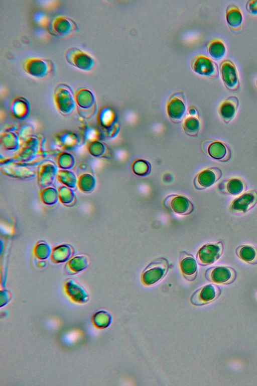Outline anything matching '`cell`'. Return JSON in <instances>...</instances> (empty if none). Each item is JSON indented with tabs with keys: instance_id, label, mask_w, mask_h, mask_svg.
Returning <instances> with one entry per match:
<instances>
[{
	"instance_id": "1",
	"label": "cell",
	"mask_w": 257,
	"mask_h": 386,
	"mask_svg": "<svg viewBox=\"0 0 257 386\" xmlns=\"http://www.w3.org/2000/svg\"><path fill=\"white\" fill-rule=\"evenodd\" d=\"M169 267V262L165 257L155 259L144 269L141 275L142 283L149 286L160 281L167 274Z\"/></svg>"
},
{
	"instance_id": "2",
	"label": "cell",
	"mask_w": 257,
	"mask_h": 386,
	"mask_svg": "<svg viewBox=\"0 0 257 386\" xmlns=\"http://www.w3.org/2000/svg\"><path fill=\"white\" fill-rule=\"evenodd\" d=\"M201 148L204 153L218 161L227 162L231 157L232 152L229 146L219 140L204 139L201 142Z\"/></svg>"
},
{
	"instance_id": "3",
	"label": "cell",
	"mask_w": 257,
	"mask_h": 386,
	"mask_svg": "<svg viewBox=\"0 0 257 386\" xmlns=\"http://www.w3.org/2000/svg\"><path fill=\"white\" fill-rule=\"evenodd\" d=\"M163 204L171 212L182 216L191 214L194 209L192 203L187 197L181 195L168 196L163 200Z\"/></svg>"
},
{
	"instance_id": "4",
	"label": "cell",
	"mask_w": 257,
	"mask_h": 386,
	"mask_svg": "<svg viewBox=\"0 0 257 386\" xmlns=\"http://www.w3.org/2000/svg\"><path fill=\"white\" fill-rule=\"evenodd\" d=\"M223 250V244L221 241L204 244L196 253V261L201 266L210 265L221 257Z\"/></svg>"
},
{
	"instance_id": "5",
	"label": "cell",
	"mask_w": 257,
	"mask_h": 386,
	"mask_svg": "<svg viewBox=\"0 0 257 386\" xmlns=\"http://www.w3.org/2000/svg\"><path fill=\"white\" fill-rule=\"evenodd\" d=\"M221 170L217 167L204 169L199 172L195 177L194 185L198 190L208 188L220 179L222 176Z\"/></svg>"
},
{
	"instance_id": "6",
	"label": "cell",
	"mask_w": 257,
	"mask_h": 386,
	"mask_svg": "<svg viewBox=\"0 0 257 386\" xmlns=\"http://www.w3.org/2000/svg\"><path fill=\"white\" fill-rule=\"evenodd\" d=\"M257 203V192L254 190L245 192L231 203L230 211L235 214H243L253 208Z\"/></svg>"
},
{
	"instance_id": "7",
	"label": "cell",
	"mask_w": 257,
	"mask_h": 386,
	"mask_svg": "<svg viewBox=\"0 0 257 386\" xmlns=\"http://www.w3.org/2000/svg\"><path fill=\"white\" fill-rule=\"evenodd\" d=\"M235 275L233 269L224 266L211 267L205 272V276L208 280L217 284L228 283L233 280Z\"/></svg>"
},
{
	"instance_id": "8",
	"label": "cell",
	"mask_w": 257,
	"mask_h": 386,
	"mask_svg": "<svg viewBox=\"0 0 257 386\" xmlns=\"http://www.w3.org/2000/svg\"><path fill=\"white\" fill-rule=\"evenodd\" d=\"M220 293L219 288L212 284L205 285L195 291L190 301L195 306H202L214 300Z\"/></svg>"
},
{
	"instance_id": "9",
	"label": "cell",
	"mask_w": 257,
	"mask_h": 386,
	"mask_svg": "<svg viewBox=\"0 0 257 386\" xmlns=\"http://www.w3.org/2000/svg\"><path fill=\"white\" fill-rule=\"evenodd\" d=\"M65 57L71 65L83 70H89L94 65L93 59L78 48L69 49L65 53Z\"/></svg>"
},
{
	"instance_id": "10",
	"label": "cell",
	"mask_w": 257,
	"mask_h": 386,
	"mask_svg": "<svg viewBox=\"0 0 257 386\" xmlns=\"http://www.w3.org/2000/svg\"><path fill=\"white\" fill-rule=\"evenodd\" d=\"M220 71L226 86L229 89L236 90L239 87V79L237 71L234 64L228 60H224L221 63Z\"/></svg>"
},
{
	"instance_id": "11",
	"label": "cell",
	"mask_w": 257,
	"mask_h": 386,
	"mask_svg": "<svg viewBox=\"0 0 257 386\" xmlns=\"http://www.w3.org/2000/svg\"><path fill=\"white\" fill-rule=\"evenodd\" d=\"M179 266L184 278L193 281L197 275V264L194 256L186 251H182L179 256Z\"/></svg>"
},
{
	"instance_id": "12",
	"label": "cell",
	"mask_w": 257,
	"mask_h": 386,
	"mask_svg": "<svg viewBox=\"0 0 257 386\" xmlns=\"http://www.w3.org/2000/svg\"><path fill=\"white\" fill-rule=\"evenodd\" d=\"M193 70L197 73L209 77L216 76L218 73L216 64L209 58L198 56L192 63Z\"/></svg>"
},
{
	"instance_id": "13",
	"label": "cell",
	"mask_w": 257,
	"mask_h": 386,
	"mask_svg": "<svg viewBox=\"0 0 257 386\" xmlns=\"http://www.w3.org/2000/svg\"><path fill=\"white\" fill-rule=\"evenodd\" d=\"M55 99L59 109L64 113H69L75 107L70 89L65 85H60L55 92Z\"/></svg>"
},
{
	"instance_id": "14",
	"label": "cell",
	"mask_w": 257,
	"mask_h": 386,
	"mask_svg": "<svg viewBox=\"0 0 257 386\" xmlns=\"http://www.w3.org/2000/svg\"><path fill=\"white\" fill-rule=\"evenodd\" d=\"M64 286L66 294L74 302L84 303L88 300V294L80 284L73 279H68Z\"/></svg>"
},
{
	"instance_id": "15",
	"label": "cell",
	"mask_w": 257,
	"mask_h": 386,
	"mask_svg": "<svg viewBox=\"0 0 257 386\" xmlns=\"http://www.w3.org/2000/svg\"><path fill=\"white\" fill-rule=\"evenodd\" d=\"M238 106L239 101L235 96H230L220 104L219 113L226 124H228L234 118Z\"/></svg>"
},
{
	"instance_id": "16",
	"label": "cell",
	"mask_w": 257,
	"mask_h": 386,
	"mask_svg": "<svg viewBox=\"0 0 257 386\" xmlns=\"http://www.w3.org/2000/svg\"><path fill=\"white\" fill-rule=\"evenodd\" d=\"M219 190L224 194L237 195L241 193L245 188L243 180L237 177L224 180L218 186Z\"/></svg>"
},
{
	"instance_id": "17",
	"label": "cell",
	"mask_w": 257,
	"mask_h": 386,
	"mask_svg": "<svg viewBox=\"0 0 257 386\" xmlns=\"http://www.w3.org/2000/svg\"><path fill=\"white\" fill-rule=\"evenodd\" d=\"M186 109L184 101L177 95L172 96L168 102L167 113L173 121L181 120L186 112Z\"/></svg>"
},
{
	"instance_id": "18",
	"label": "cell",
	"mask_w": 257,
	"mask_h": 386,
	"mask_svg": "<svg viewBox=\"0 0 257 386\" xmlns=\"http://www.w3.org/2000/svg\"><path fill=\"white\" fill-rule=\"evenodd\" d=\"M25 68L29 74L37 77L45 76L50 69L47 62L38 59H32L27 61L25 64Z\"/></svg>"
},
{
	"instance_id": "19",
	"label": "cell",
	"mask_w": 257,
	"mask_h": 386,
	"mask_svg": "<svg viewBox=\"0 0 257 386\" xmlns=\"http://www.w3.org/2000/svg\"><path fill=\"white\" fill-rule=\"evenodd\" d=\"M226 18L230 27L237 31L241 28L242 17L239 9L234 6H229L226 11Z\"/></svg>"
},
{
	"instance_id": "20",
	"label": "cell",
	"mask_w": 257,
	"mask_h": 386,
	"mask_svg": "<svg viewBox=\"0 0 257 386\" xmlns=\"http://www.w3.org/2000/svg\"><path fill=\"white\" fill-rule=\"evenodd\" d=\"M52 27L57 34L64 35L75 30L76 24L65 17H59L54 20Z\"/></svg>"
},
{
	"instance_id": "21",
	"label": "cell",
	"mask_w": 257,
	"mask_h": 386,
	"mask_svg": "<svg viewBox=\"0 0 257 386\" xmlns=\"http://www.w3.org/2000/svg\"><path fill=\"white\" fill-rule=\"evenodd\" d=\"M236 255L242 261L251 264L257 263V250L250 245H242L236 250Z\"/></svg>"
},
{
	"instance_id": "22",
	"label": "cell",
	"mask_w": 257,
	"mask_h": 386,
	"mask_svg": "<svg viewBox=\"0 0 257 386\" xmlns=\"http://www.w3.org/2000/svg\"><path fill=\"white\" fill-rule=\"evenodd\" d=\"M72 249L67 244H62L54 248L51 253L52 260L56 263H62L67 261L71 256Z\"/></svg>"
},
{
	"instance_id": "23",
	"label": "cell",
	"mask_w": 257,
	"mask_h": 386,
	"mask_svg": "<svg viewBox=\"0 0 257 386\" xmlns=\"http://www.w3.org/2000/svg\"><path fill=\"white\" fill-rule=\"evenodd\" d=\"M76 101L80 107L88 109L93 106L94 103V98L89 90L81 89L76 94Z\"/></svg>"
},
{
	"instance_id": "24",
	"label": "cell",
	"mask_w": 257,
	"mask_h": 386,
	"mask_svg": "<svg viewBox=\"0 0 257 386\" xmlns=\"http://www.w3.org/2000/svg\"><path fill=\"white\" fill-rule=\"evenodd\" d=\"M55 168L52 165L45 166L40 174L39 179L40 185L42 187H45L50 185L53 182L55 174Z\"/></svg>"
},
{
	"instance_id": "25",
	"label": "cell",
	"mask_w": 257,
	"mask_h": 386,
	"mask_svg": "<svg viewBox=\"0 0 257 386\" xmlns=\"http://www.w3.org/2000/svg\"><path fill=\"white\" fill-rule=\"evenodd\" d=\"M88 265V260L84 255H78L71 259L68 263L69 268L73 272H78L86 269Z\"/></svg>"
},
{
	"instance_id": "26",
	"label": "cell",
	"mask_w": 257,
	"mask_h": 386,
	"mask_svg": "<svg viewBox=\"0 0 257 386\" xmlns=\"http://www.w3.org/2000/svg\"><path fill=\"white\" fill-rule=\"evenodd\" d=\"M111 321L110 315L104 310L97 312L93 317V324L99 329H104L107 327L110 324Z\"/></svg>"
},
{
	"instance_id": "27",
	"label": "cell",
	"mask_w": 257,
	"mask_h": 386,
	"mask_svg": "<svg viewBox=\"0 0 257 386\" xmlns=\"http://www.w3.org/2000/svg\"><path fill=\"white\" fill-rule=\"evenodd\" d=\"M209 54L216 59H221L225 53V47L222 42L219 40L211 41L208 47Z\"/></svg>"
},
{
	"instance_id": "28",
	"label": "cell",
	"mask_w": 257,
	"mask_h": 386,
	"mask_svg": "<svg viewBox=\"0 0 257 386\" xmlns=\"http://www.w3.org/2000/svg\"><path fill=\"white\" fill-rule=\"evenodd\" d=\"M183 128L187 134L191 135H195L198 133L200 128V121L196 117H188L184 120Z\"/></svg>"
},
{
	"instance_id": "29",
	"label": "cell",
	"mask_w": 257,
	"mask_h": 386,
	"mask_svg": "<svg viewBox=\"0 0 257 386\" xmlns=\"http://www.w3.org/2000/svg\"><path fill=\"white\" fill-rule=\"evenodd\" d=\"M132 170L135 174L144 176L150 173L151 165L147 161L139 159L134 162L132 165Z\"/></svg>"
},
{
	"instance_id": "30",
	"label": "cell",
	"mask_w": 257,
	"mask_h": 386,
	"mask_svg": "<svg viewBox=\"0 0 257 386\" xmlns=\"http://www.w3.org/2000/svg\"><path fill=\"white\" fill-rule=\"evenodd\" d=\"M43 202L48 205H53L58 200L59 193L57 190L52 187L44 189L41 195Z\"/></svg>"
},
{
	"instance_id": "31",
	"label": "cell",
	"mask_w": 257,
	"mask_h": 386,
	"mask_svg": "<svg viewBox=\"0 0 257 386\" xmlns=\"http://www.w3.org/2000/svg\"><path fill=\"white\" fill-rule=\"evenodd\" d=\"M52 250L49 244L45 242L38 243L35 247L34 253L40 260H45L51 255Z\"/></svg>"
},
{
	"instance_id": "32",
	"label": "cell",
	"mask_w": 257,
	"mask_h": 386,
	"mask_svg": "<svg viewBox=\"0 0 257 386\" xmlns=\"http://www.w3.org/2000/svg\"><path fill=\"white\" fill-rule=\"evenodd\" d=\"M78 184L82 191L88 192L91 191L94 188L95 180L91 175L86 174L80 178Z\"/></svg>"
},
{
	"instance_id": "33",
	"label": "cell",
	"mask_w": 257,
	"mask_h": 386,
	"mask_svg": "<svg viewBox=\"0 0 257 386\" xmlns=\"http://www.w3.org/2000/svg\"><path fill=\"white\" fill-rule=\"evenodd\" d=\"M58 177L60 180L68 186L74 188L76 185V178L74 174L68 171H61Z\"/></svg>"
},
{
	"instance_id": "34",
	"label": "cell",
	"mask_w": 257,
	"mask_h": 386,
	"mask_svg": "<svg viewBox=\"0 0 257 386\" xmlns=\"http://www.w3.org/2000/svg\"><path fill=\"white\" fill-rule=\"evenodd\" d=\"M59 197L61 202L65 204L72 203L74 199V194L72 190L66 186L59 188Z\"/></svg>"
},
{
	"instance_id": "35",
	"label": "cell",
	"mask_w": 257,
	"mask_h": 386,
	"mask_svg": "<svg viewBox=\"0 0 257 386\" xmlns=\"http://www.w3.org/2000/svg\"><path fill=\"white\" fill-rule=\"evenodd\" d=\"M13 110L17 116H24L28 110L27 105L22 100L16 101L13 104Z\"/></svg>"
},
{
	"instance_id": "36",
	"label": "cell",
	"mask_w": 257,
	"mask_h": 386,
	"mask_svg": "<svg viewBox=\"0 0 257 386\" xmlns=\"http://www.w3.org/2000/svg\"><path fill=\"white\" fill-rule=\"evenodd\" d=\"M74 160L72 156L69 154H62L59 159L60 166L63 168H68L73 166Z\"/></svg>"
},
{
	"instance_id": "37",
	"label": "cell",
	"mask_w": 257,
	"mask_h": 386,
	"mask_svg": "<svg viewBox=\"0 0 257 386\" xmlns=\"http://www.w3.org/2000/svg\"><path fill=\"white\" fill-rule=\"evenodd\" d=\"M105 148L101 143L96 142L92 143L90 147V151L96 156L101 155L104 152Z\"/></svg>"
},
{
	"instance_id": "38",
	"label": "cell",
	"mask_w": 257,
	"mask_h": 386,
	"mask_svg": "<svg viewBox=\"0 0 257 386\" xmlns=\"http://www.w3.org/2000/svg\"><path fill=\"white\" fill-rule=\"evenodd\" d=\"M246 7L247 10L249 13L254 15H257V0L248 1Z\"/></svg>"
},
{
	"instance_id": "39",
	"label": "cell",
	"mask_w": 257,
	"mask_h": 386,
	"mask_svg": "<svg viewBox=\"0 0 257 386\" xmlns=\"http://www.w3.org/2000/svg\"><path fill=\"white\" fill-rule=\"evenodd\" d=\"M6 137H7L5 138L4 140L5 145L7 146L8 148H13L16 144V139L15 136L10 134Z\"/></svg>"
},
{
	"instance_id": "40",
	"label": "cell",
	"mask_w": 257,
	"mask_h": 386,
	"mask_svg": "<svg viewBox=\"0 0 257 386\" xmlns=\"http://www.w3.org/2000/svg\"><path fill=\"white\" fill-rule=\"evenodd\" d=\"M46 264L47 263L45 261H44V260H41L37 263L38 266L40 267H44L46 265Z\"/></svg>"
},
{
	"instance_id": "41",
	"label": "cell",
	"mask_w": 257,
	"mask_h": 386,
	"mask_svg": "<svg viewBox=\"0 0 257 386\" xmlns=\"http://www.w3.org/2000/svg\"><path fill=\"white\" fill-rule=\"evenodd\" d=\"M3 243L2 242H1V252H2V250H3Z\"/></svg>"
},
{
	"instance_id": "42",
	"label": "cell",
	"mask_w": 257,
	"mask_h": 386,
	"mask_svg": "<svg viewBox=\"0 0 257 386\" xmlns=\"http://www.w3.org/2000/svg\"><path fill=\"white\" fill-rule=\"evenodd\" d=\"M256 83H257V81H256Z\"/></svg>"
}]
</instances>
